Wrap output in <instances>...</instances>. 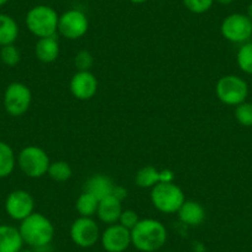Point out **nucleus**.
I'll return each mask as SVG.
<instances>
[{
	"label": "nucleus",
	"instance_id": "1",
	"mask_svg": "<svg viewBox=\"0 0 252 252\" xmlns=\"http://www.w3.org/2000/svg\"><path fill=\"white\" fill-rule=\"evenodd\" d=\"M167 241L166 226L156 219H140L131 230V245L141 252H156Z\"/></svg>",
	"mask_w": 252,
	"mask_h": 252
},
{
	"label": "nucleus",
	"instance_id": "2",
	"mask_svg": "<svg viewBox=\"0 0 252 252\" xmlns=\"http://www.w3.org/2000/svg\"><path fill=\"white\" fill-rule=\"evenodd\" d=\"M24 244L33 249H43L48 246L55 236V227L50 219L40 213H32L30 217L24 219L19 226Z\"/></svg>",
	"mask_w": 252,
	"mask_h": 252
},
{
	"label": "nucleus",
	"instance_id": "3",
	"mask_svg": "<svg viewBox=\"0 0 252 252\" xmlns=\"http://www.w3.org/2000/svg\"><path fill=\"white\" fill-rule=\"evenodd\" d=\"M58 14L51 6L36 5L26 15V26L38 38L52 37L58 32Z\"/></svg>",
	"mask_w": 252,
	"mask_h": 252
},
{
	"label": "nucleus",
	"instance_id": "4",
	"mask_svg": "<svg viewBox=\"0 0 252 252\" xmlns=\"http://www.w3.org/2000/svg\"><path fill=\"white\" fill-rule=\"evenodd\" d=\"M151 202L158 212L174 214L186 202V197L183 190L173 182H161L152 187Z\"/></svg>",
	"mask_w": 252,
	"mask_h": 252
},
{
	"label": "nucleus",
	"instance_id": "5",
	"mask_svg": "<svg viewBox=\"0 0 252 252\" xmlns=\"http://www.w3.org/2000/svg\"><path fill=\"white\" fill-rule=\"evenodd\" d=\"M215 93L222 104L237 106L246 101V98L249 96V84L241 77L229 74L218 81Z\"/></svg>",
	"mask_w": 252,
	"mask_h": 252
},
{
	"label": "nucleus",
	"instance_id": "6",
	"mask_svg": "<svg viewBox=\"0 0 252 252\" xmlns=\"http://www.w3.org/2000/svg\"><path fill=\"white\" fill-rule=\"evenodd\" d=\"M51 162L45 150L38 146H26L18 156V166L25 176L41 178L48 171Z\"/></svg>",
	"mask_w": 252,
	"mask_h": 252
},
{
	"label": "nucleus",
	"instance_id": "7",
	"mask_svg": "<svg viewBox=\"0 0 252 252\" xmlns=\"http://www.w3.org/2000/svg\"><path fill=\"white\" fill-rule=\"evenodd\" d=\"M220 31L225 40L242 45L252 37V20L246 14H231L222 20Z\"/></svg>",
	"mask_w": 252,
	"mask_h": 252
},
{
	"label": "nucleus",
	"instance_id": "8",
	"mask_svg": "<svg viewBox=\"0 0 252 252\" xmlns=\"http://www.w3.org/2000/svg\"><path fill=\"white\" fill-rule=\"evenodd\" d=\"M32 100V94L30 88L20 82L10 83L4 93V108L6 113L11 116L24 115L29 110Z\"/></svg>",
	"mask_w": 252,
	"mask_h": 252
},
{
	"label": "nucleus",
	"instance_id": "9",
	"mask_svg": "<svg viewBox=\"0 0 252 252\" xmlns=\"http://www.w3.org/2000/svg\"><path fill=\"white\" fill-rule=\"evenodd\" d=\"M89 28L86 14L77 9L63 13L58 19V32L68 40H78L83 37Z\"/></svg>",
	"mask_w": 252,
	"mask_h": 252
},
{
	"label": "nucleus",
	"instance_id": "10",
	"mask_svg": "<svg viewBox=\"0 0 252 252\" xmlns=\"http://www.w3.org/2000/svg\"><path fill=\"white\" fill-rule=\"evenodd\" d=\"M71 239L77 246L88 249L100 240V230L95 220L92 218L79 217L71 226Z\"/></svg>",
	"mask_w": 252,
	"mask_h": 252
},
{
	"label": "nucleus",
	"instance_id": "11",
	"mask_svg": "<svg viewBox=\"0 0 252 252\" xmlns=\"http://www.w3.org/2000/svg\"><path fill=\"white\" fill-rule=\"evenodd\" d=\"M35 200L32 195L26 190L18 189L8 195L5 200V210L9 217L14 220L23 221L33 213Z\"/></svg>",
	"mask_w": 252,
	"mask_h": 252
},
{
	"label": "nucleus",
	"instance_id": "12",
	"mask_svg": "<svg viewBox=\"0 0 252 252\" xmlns=\"http://www.w3.org/2000/svg\"><path fill=\"white\" fill-rule=\"evenodd\" d=\"M100 242L106 252H124L131 245V230L118 222L109 225L100 235Z\"/></svg>",
	"mask_w": 252,
	"mask_h": 252
},
{
	"label": "nucleus",
	"instance_id": "13",
	"mask_svg": "<svg viewBox=\"0 0 252 252\" xmlns=\"http://www.w3.org/2000/svg\"><path fill=\"white\" fill-rule=\"evenodd\" d=\"M72 95L78 100H89L98 91L96 77L91 71H78L69 83Z\"/></svg>",
	"mask_w": 252,
	"mask_h": 252
},
{
	"label": "nucleus",
	"instance_id": "14",
	"mask_svg": "<svg viewBox=\"0 0 252 252\" xmlns=\"http://www.w3.org/2000/svg\"><path fill=\"white\" fill-rule=\"evenodd\" d=\"M173 181V173L171 171H158L154 166H145L136 173L135 183L140 188H152L161 182Z\"/></svg>",
	"mask_w": 252,
	"mask_h": 252
},
{
	"label": "nucleus",
	"instance_id": "15",
	"mask_svg": "<svg viewBox=\"0 0 252 252\" xmlns=\"http://www.w3.org/2000/svg\"><path fill=\"white\" fill-rule=\"evenodd\" d=\"M121 213H123L121 200L114 197L113 194L99 200V207L98 210H96V215H98L99 220L101 222H104V224L113 225L119 222Z\"/></svg>",
	"mask_w": 252,
	"mask_h": 252
},
{
	"label": "nucleus",
	"instance_id": "16",
	"mask_svg": "<svg viewBox=\"0 0 252 252\" xmlns=\"http://www.w3.org/2000/svg\"><path fill=\"white\" fill-rule=\"evenodd\" d=\"M177 213H178L179 220L189 226H198L205 219L204 208L194 200H186Z\"/></svg>",
	"mask_w": 252,
	"mask_h": 252
},
{
	"label": "nucleus",
	"instance_id": "17",
	"mask_svg": "<svg viewBox=\"0 0 252 252\" xmlns=\"http://www.w3.org/2000/svg\"><path fill=\"white\" fill-rule=\"evenodd\" d=\"M114 187L115 186L109 177L104 174H94L84 184V192L91 193L96 199L101 200L103 198L113 194Z\"/></svg>",
	"mask_w": 252,
	"mask_h": 252
},
{
	"label": "nucleus",
	"instance_id": "18",
	"mask_svg": "<svg viewBox=\"0 0 252 252\" xmlns=\"http://www.w3.org/2000/svg\"><path fill=\"white\" fill-rule=\"evenodd\" d=\"M24 241L19 229L10 225H0V252H19Z\"/></svg>",
	"mask_w": 252,
	"mask_h": 252
},
{
	"label": "nucleus",
	"instance_id": "19",
	"mask_svg": "<svg viewBox=\"0 0 252 252\" xmlns=\"http://www.w3.org/2000/svg\"><path fill=\"white\" fill-rule=\"evenodd\" d=\"M35 55L38 61L43 63L55 62L60 55V45L56 36L38 38L35 46Z\"/></svg>",
	"mask_w": 252,
	"mask_h": 252
},
{
	"label": "nucleus",
	"instance_id": "20",
	"mask_svg": "<svg viewBox=\"0 0 252 252\" xmlns=\"http://www.w3.org/2000/svg\"><path fill=\"white\" fill-rule=\"evenodd\" d=\"M19 36V26L11 16L0 14V46L13 45Z\"/></svg>",
	"mask_w": 252,
	"mask_h": 252
},
{
	"label": "nucleus",
	"instance_id": "21",
	"mask_svg": "<svg viewBox=\"0 0 252 252\" xmlns=\"http://www.w3.org/2000/svg\"><path fill=\"white\" fill-rule=\"evenodd\" d=\"M16 164L14 150L6 142L0 141V178H6L13 173Z\"/></svg>",
	"mask_w": 252,
	"mask_h": 252
},
{
	"label": "nucleus",
	"instance_id": "22",
	"mask_svg": "<svg viewBox=\"0 0 252 252\" xmlns=\"http://www.w3.org/2000/svg\"><path fill=\"white\" fill-rule=\"evenodd\" d=\"M99 207V199L88 192H83L78 197L76 203V209L81 217L92 218L96 214Z\"/></svg>",
	"mask_w": 252,
	"mask_h": 252
},
{
	"label": "nucleus",
	"instance_id": "23",
	"mask_svg": "<svg viewBox=\"0 0 252 252\" xmlns=\"http://www.w3.org/2000/svg\"><path fill=\"white\" fill-rule=\"evenodd\" d=\"M236 62L244 73L252 76V41H247L240 46L236 55Z\"/></svg>",
	"mask_w": 252,
	"mask_h": 252
},
{
	"label": "nucleus",
	"instance_id": "24",
	"mask_svg": "<svg viewBox=\"0 0 252 252\" xmlns=\"http://www.w3.org/2000/svg\"><path fill=\"white\" fill-rule=\"evenodd\" d=\"M47 174L51 179L56 182H66L72 177V168L67 162H52L48 167Z\"/></svg>",
	"mask_w": 252,
	"mask_h": 252
},
{
	"label": "nucleus",
	"instance_id": "25",
	"mask_svg": "<svg viewBox=\"0 0 252 252\" xmlns=\"http://www.w3.org/2000/svg\"><path fill=\"white\" fill-rule=\"evenodd\" d=\"M0 60L8 67H15L21 60L20 51L15 45H6L0 50Z\"/></svg>",
	"mask_w": 252,
	"mask_h": 252
},
{
	"label": "nucleus",
	"instance_id": "26",
	"mask_svg": "<svg viewBox=\"0 0 252 252\" xmlns=\"http://www.w3.org/2000/svg\"><path fill=\"white\" fill-rule=\"evenodd\" d=\"M235 119L237 123L246 127H251L252 126V103H244L239 104L235 108Z\"/></svg>",
	"mask_w": 252,
	"mask_h": 252
},
{
	"label": "nucleus",
	"instance_id": "27",
	"mask_svg": "<svg viewBox=\"0 0 252 252\" xmlns=\"http://www.w3.org/2000/svg\"><path fill=\"white\" fill-rule=\"evenodd\" d=\"M93 55L87 50L79 51L76 57H74V66L78 71H91V68L93 67Z\"/></svg>",
	"mask_w": 252,
	"mask_h": 252
},
{
	"label": "nucleus",
	"instance_id": "28",
	"mask_svg": "<svg viewBox=\"0 0 252 252\" xmlns=\"http://www.w3.org/2000/svg\"><path fill=\"white\" fill-rule=\"evenodd\" d=\"M215 0H183V4L189 11L194 14H204L213 6Z\"/></svg>",
	"mask_w": 252,
	"mask_h": 252
},
{
	"label": "nucleus",
	"instance_id": "29",
	"mask_svg": "<svg viewBox=\"0 0 252 252\" xmlns=\"http://www.w3.org/2000/svg\"><path fill=\"white\" fill-rule=\"evenodd\" d=\"M139 221V214L136 212H134V210H123V213L120 215V219H119V224L123 225L124 227L129 230L134 229Z\"/></svg>",
	"mask_w": 252,
	"mask_h": 252
},
{
	"label": "nucleus",
	"instance_id": "30",
	"mask_svg": "<svg viewBox=\"0 0 252 252\" xmlns=\"http://www.w3.org/2000/svg\"><path fill=\"white\" fill-rule=\"evenodd\" d=\"M113 195H114V197L118 198L119 200H121V202H123L124 198L127 197V190H126L125 188H123V187L115 186V187H114Z\"/></svg>",
	"mask_w": 252,
	"mask_h": 252
},
{
	"label": "nucleus",
	"instance_id": "31",
	"mask_svg": "<svg viewBox=\"0 0 252 252\" xmlns=\"http://www.w3.org/2000/svg\"><path fill=\"white\" fill-rule=\"evenodd\" d=\"M215 1H218V3L221 4V5H229V4H231L234 0H215Z\"/></svg>",
	"mask_w": 252,
	"mask_h": 252
},
{
	"label": "nucleus",
	"instance_id": "32",
	"mask_svg": "<svg viewBox=\"0 0 252 252\" xmlns=\"http://www.w3.org/2000/svg\"><path fill=\"white\" fill-rule=\"evenodd\" d=\"M246 15H247V16H249V18H250V19H251V20H252V3H251V4H250V5H249V6H247V11H246Z\"/></svg>",
	"mask_w": 252,
	"mask_h": 252
},
{
	"label": "nucleus",
	"instance_id": "33",
	"mask_svg": "<svg viewBox=\"0 0 252 252\" xmlns=\"http://www.w3.org/2000/svg\"><path fill=\"white\" fill-rule=\"evenodd\" d=\"M130 1L134 4H142V3H145V1H147V0H130Z\"/></svg>",
	"mask_w": 252,
	"mask_h": 252
},
{
	"label": "nucleus",
	"instance_id": "34",
	"mask_svg": "<svg viewBox=\"0 0 252 252\" xmlns=\"http://www.w3.org/2000/svg\"><path fill=\"white\" fill-rule=\"evenodd\" d=\"M9 0H0V6H3V5H5L6 3H8Z\"/></svg>",
	"mask_w": 252,
	"mask_h": 252
},
{
	"label": "nucleus",
	"instance_id": "35",
	"mask_svg": "<svg viewBox=\"0 0 252 252\" xmlns=\"http://www.w3.org/2000/svg\"><path fill=\"white\" fill-rule=\"evenodd\" d=\"M19 252H32V251H29V250H20Z\"/></svg>",
	"mask_w": 252,
	"mask_h": 252
},
{
	"label": "nucleus",
	"instance_id": "36",
	"mask_svg": "<svg viewBox=\"0 0 252 252\" xmlns=\"http://www.w3.org/2000/svg\"><path fill=\"white\" fill-rule=\"evenodd\" d=\"M166 252H169V251H166Z\"/></svg>",
	"mask_w": 252,
	"mask_h": 252
}]
</instances>
